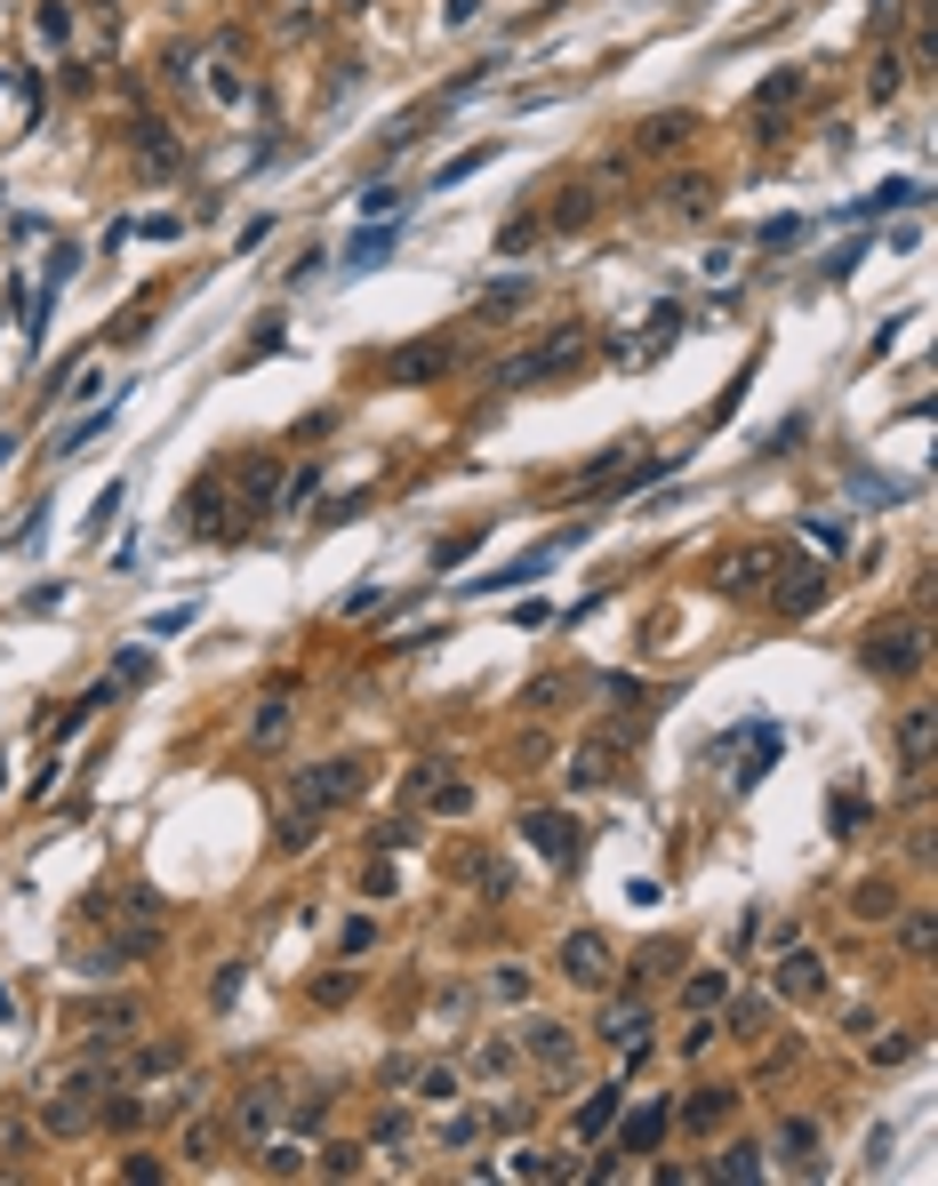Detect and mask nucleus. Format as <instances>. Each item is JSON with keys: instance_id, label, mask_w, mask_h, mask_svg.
<instances>
[{"instance_id": "nucleus-1", "label": "nucleus", "mask_w": 938, "mask_h": 1186, "mask_svg": "<svg viewBox=\"0 0 938 1186\" xmlns=\"http://www.w3.org/2000/svg\"><path fill=\"white\" fill-rule=\"evenodd\" d=\"M578 361H586V329H554L546 346H529V353H514L506 369H497V385H506V393H522V385L561 378V369H578Z\"/></svg>"}, {"instance_id": "nucleus-2", "label": "nucleus", "mask_w": 938, "mask_h": 1186, "mask_svg": "<svg viewBox=\"0 0 938 1186\" xmlns=\"http://www.w3.org/2000/svg\"><path fill=\"white\" fill-rule=\"evenodd\" d=\"M96 1091H105L96 1074H73L64 1091H49V1099H41V1123H49V1138H81V1131L96 1123Z\"/></svg>"}, {"instance_id": "nucleus-3", "label": "nucleus", "mask_w": 938, "mask_h": 1186, "mask_svg": "<svg viewBox=\"0 0 938 1186\" xmlns=\"http://www.w3.org/2000/svg\"><path fill=\"white\" fill-rule=\"evenodd\" d=\"M522 834L538 842V850H546L554 866H578V858H586V826L569 818V809H529V818H522Z\"/></svg>"}, {"instance_id": "nucleus-4", "label": "nucleus", "mask_w": 938, "mask_h": 1186, "mask_svg": "<svg viewBox=\"0 0 938 1186\" xmlns=\"http://www.w3.org/2000/svg\"><path fill=\"white\" fill-rule=\"evenodd\" d=\"M561 978H569V987H610V938H601V930H569L561 938Z\"/></svg>"}, {"instance_id": "nucleus-5", "label": "nucleus", "mask_w": 938, "mask_h": 1186, "mask_svg": "<svg viewBox=\"0 0 938 1186\" xmlns=\"http://www.w3.org/2000/svg\"><path fill=\"white\" fill-rule=\"evenodd\" d=\"M922 658H930L922 650V626H890V633L875 626V633H866V666H875V673H915Z\"/></svg>"}, {"instance_id": "nucleus-6", "label": "nucleus", "mask_w": 938, "mask_h": 1186, "mask_svg": "<svg viewBox=\"0 0 938 1186\" xmlns=\"http://www.w3.org/2000/svg\"><path fill=\"white\" fill-rule=\"evenodd\" d=\"M346 794H361V762H353V754L321 762L313 777H297V802H306V809H338Z\"/></svg>"}, {"instance_id": "nucleus-7", "label": "nucleus", "mask_w": 938, "mask_h": 1186, "mask_svg": "<svg viewBox=\"0 0 938 1186\" xmlns=\"http://www.w3.org/2000/svg\"><path fill=\"white\" fill-rule=\"evenodd\" d=\"M442 369H450V346L418 337V346H401V353L385 361V378H393V385H425V378H442Z\"/></svg>"}, {"instance_id": "nucleus-8", "label": "nucleus", "mask_w": 938, "mask_h": 1186, "mask_svg": "<svg viewBox=\"0 0 938 1186\" xmlns=\"http://www.w3.org/2000/svg\"><path fill=\"white\" fill-rule=\"evenodd\" d=\"M779 994H786V1002H818V994H826V962L811 955V946H794V955L779 962Z\"/></svg>"}, {"instance_id": "nucleus-9", "label": "nucleus", "mask_w": 938, "mask_h": 1186, "mask_svg": "<svg viewBox=\"0 0 938 1186\" xmlns=\"http://www.w3.org/2000/svg\"><path fill=\"white\" fill-rule=\"evenodd\" d=\"M779 1155H786L802 1178L826 1170V1163H818V1123H811V1114H786V1123H779Z\"/></svg>"}, {"instance_id": "nucleus-10", "label": "nucleus", "mask_w": 938, "mask_h": 1186, "mask_svg": "<svg viewBox=\"0 0 938 1186\" xmlns=\"http://www.w3.org/2000/svg\"><path fill=\"white\" fill-rule=\"evenodd\" d=\"M730 1114H739V1091H730V1082H714V1091H698V1099L682 1106V1131H722Z\"/></svg>"}, {"instance_id": "nucleus-11", "label": "nucleus", "mask_w": 938, "mask_h": 1186, "mask_svg": "<svg viewBox=\"0 0 938 1186\" xmlns=\"http://www.w3.org/2000/svg\"><path fill=\"white\" fill-rule=\"evenodd\" d=\"M610 770H618V745L610 738H586L578 754H569V786H610Z\"/></svg>"}, {"instance_id": "nucleus-12", "label": "nucleus", "mask_w": 938, "mask_h": 1186, "mask_svg": "<svg viewBox=\"0 0 938 1186\" xmlns=\"http://www.w3.org/2000/svg\"><path fill=\"white\" fill-rule=\"evenodd\" d=\"M642 1027H650L642 1002H610V1010H601V1042H610V1050H642Z\"/></svg>"}, {"instance_id": "nucleus-13", "label": "nucleus", "mask_w": 938, "mask_h": 1186, "mask_svg": "<svg viewBox=\"0 0 938 1186\" xmlns=\"http://www.w3.org/2000/svg\"><path fill=\"white\" fill-rule=\"evenodd\" d=\"M898 754H907L915 777L930 770V705H907V722H898Z\"/></svg>"}, {"instance_id": "nucleus-14", "label": "nucleus", "mask_w": 938, "mask_h": 1186, "mask_svg": "<svg viewBox=\"0 0 938 1186\" xmlns=\"http://www.w3.org/2000/svg\"><path fill=\"white\" fill-rule=\"evenodd\" d=\"M522 1042H529V1059H546V1066H569V1050H578V1042H569V1027H554V1019H529Z\"/></svg>"}, {"instance_id": "nucleus-15", "label": "nucleus", "mask_w": 938, "mask_h": 1186, "mask_svg": "<svg viewBox=\"0 0 938 1186\" xmlns=\"http://www.w3.org/2000/svg\"><path fill=\"white\" fill-rule=\"evenodd\" d=\"M666 1123H674V1114H666V1106H642V1114H633V1123L618 1131V1155H650V1146L666 1138Z\"/></svg>"}, {"instance_id": "nucleus-16", "label": "nucleus", "mask_w": 938, "mask_h": 1186, "mask_svg": "<svg viewBox=\"0 0 938 1186\" xmlns=\"http://www.w3.org/2000/svg\"><path fill=\"white\" fill-rule=\"evenodd\" d=\"M818 594H826V578H818V569H794V586H779L770 601H779V618H811V609H818Z\"/></svg>"}, {"instance_id": "nucleus-17", "label": "nucleus", "mask_w": 938, "mask_h": 1186, "mask_svg": "<svg viewBox=\"0 0 938 1186\" xmlns=\"http://www.w3.org/2000/svg\"><path fill=\"white\" fill-rule=\"evenodd\" d=\"M730 1034H739V1042H762V1034H770V994H739V1002H730Z\"/></svg>"}, {"instance_id": "nucleus-18", "label": "nucleus", "mask_w": 938, "mask_h": 1186, "mask_svg": "<svg viewBox=\"0 0 938 1186\" xmlns=\"http://www.w3.org/2000/svg\"><path fill=\"white\" fill-rule=\"evenodd\" d=\"M241 1123H249L257 1138H265V1131H274V1123H281V1091H274V1082H257V1091L241 1099Z\"/></svg>"}, {"instance_id": "nucleus-19", "label": "nucleus", "mask_w": 938, "mask_h": 1186, "mask_svg": "<svg viewBox=\"0 0 938 1186\" xmlns=\"http://www.w3.org/2000/svg\"><path fill=\"white\" fill-rule=\"evenodd\" d=\"M618 1099H626L618 1082H601V1091L578 1106V1131H586V1138H601V1131H610V1114H618Z\"/></svg>"}, {"instance_id": "nucleus-20", "label": "nucleus", "mask_w": 938, "mask_h": 1186, "mask_svg": "<svg viewBox=\"0 0 938 1186\" xmlns=\"http://www.w3.org/2000/svg\"><path fill=\"white\" fill-rule=\"evenodd\" d=\"M281 730H289V690H265V698H257V722H249V738L265 745V738H281Z\"/></svg>"}, {"instance_id": "nucleus-21", "label": "nucleus", "mask_w": 938, "mask_h": 1186, "mask_svg": "<svg viewBox=\"0 0 938 1186\" xmlns=\"http://www.w3.org/2000/svg\"><path fill=\"white\" fill-rule=\"evenodd\" d=\"M851 906L866 914V922H890V914H898V890H890V883H858V898H851Z\"/></svg>"}, {"instance_id": "nucleus-22", "label": "nucleus", "mask_w": 938, "mask_h": 1186, "mask_svg": "<svg viewBox=\"0 0 938 1186\" xmlns=\"http://www.w3.org/2000/svg\"><path fill=\"white\" fill-rule=\"evenodd\" d=\"M425 794H433L442 818H465V809H474V786H465V777H442V786H425Z\"/></svg>"}, {"instance_id": "nucleus-23", "label": "nucleus", "mask_w": 938, "mask_h": 1186, "mask_svg": "<svg viewBox=\"0 0 938 1186\" xmlns=\"http://www.w3.org/2000/svg\"><path fill=\"white\" fill-rule=\"evenodd\" d=\"M529 297H538V289H529V281H497V289L482 297V313H489V321H497V313H522Z\"/></svg>"}, {"instance_id": "nucleus-24", "label": "nucleus", "mask_w": 938, "mask_h": 1186, "mask_svg": "<svg viewBox=\"0 0 938 1186\" xmlns=\"http://www.w3.org/2000/svg\"><path fill=\"white\" fill-rule=\"evenodd\" d=\"M690 128H698L690 113H658V121L642 128V145H682V137H690Z\"/></svg>"}, {"instance_id": "nucleus-25", "label": "nucleus", "mask_w": 938, "mask_h": 1186, "mask_svg": "<svg viewBox=\"0 0 938 1186\" xmlns=\"http://www.w3.org/2000/svg\"><path fill=\"white\" fill-rule=\"evenodd\" d=\"M674 209L707 217V209H714V185H707V177H674Z\"/></svg>"}, {"instance_id": "nucleus-26", "label": "nucleus", "mask_w": 938, "mask_h": 1186, "mask_svg": "<svg viewBox=\"0 0 938 1186\" xmlns=\"http://www.w3.org/2000/svg\"><path fill=\"white\" fill-rule=\"evenodd\" d=\"M714 1178H762V1146H730L714 1163Z\"/></svg>"}, {"instance_id": "nucleus-27", "label": "nucleus", "mask_w": 938, "mask_h": 1186, "mask_svg": "<svg viewBox=\"0 0 938 1186\" xmlns=\"http://www.w3.org/2000/svg\"><path fill=\"white\" fill-rule=\"evenodd\" d=\"M514 1170H522V1178H569L578 1163H569V1155H514Z\"/></svg>"}, {"instance_id": "nucleus-28", "label": "nucleus", "mask_w": 938, "mask_h": 1186, "mask_svg": "<svg viewBox=\"0 0 938 1186\" xmlns=\"http://www.w3.org/2000/svg\"><path fill=\"white\" fill-rule=\"evenodd\" d=\"M370 946H378V922H370V914H361V922H346V930H338V955H346V962H353V955H370Z\"/></svg>"}, {"instance_id": "nucleus-29", "label": "nucleus", "mask_w": 938, "mask_h": 1186, "mask_svg": "<svg viewBox=\"0 0 938 1186\" xmlns=\"http://www.w3.org/2000/svg\"><path fill=\"white\" fill-rule=\"evenodd\" d=\"M418 1099H425V1106L457 1099V1074H450V1066H425V1074H418Z\"/></svg>"}, {"instance_id": "nucleus-30", "label": "nucleus", "mask_w": 938, "mask_h": 1186, "mask_svg": "<svg viewBox=\"0 0 938 1186\" xmlns=\"http://www.w3.org/2000/svg\"><path fill=\"white\" fill-rule=\"evenodd\" d=\"M714 1002H722V970H707V978L682 987V1010H714Z\"/></svg>"}, {"instance_id": "nucleus-31", "label": "nucleus", "mask_w": 938, "mask_h": 1186, "mask_svg": "<svg viewBox=\"0 0 938 1186\" xmlns=\"http://www.w3.org/2000/svg\"><path fill=\"white\" fill-rule=\"evenodd\" d=\"M274 489H281V473H274V457H257V465H249V497H257V505H274Z\"/></svg>"}, {"instance_id": "nucleus-32", "label": "nucleus", "mask_w": 938, "mask_h": 1186, "mask_svg": "<svg viewBox=\"0 0 938 1186\" xmlns=\"http://www.w3.org/2000/svg\"><path fill=\"white\" fill-rule=\"evenodd\" d=\"M385 241H393L385 225H378V233H353V249H346V257H353V265H378V257H385Z\"/></svg>"}, {"instance_id": "nucleus-33", "label": "nucleus", "mask_w": 938, "mask_h": 1186, "mask_svg": "<svg viewBox=\"0 0 938 1186\" xmlns=\"http://www.w3.org/2000/svg\"><path fill=\"white\" fill-rule=\"evenodd\" d=\"M489 153H497V145H474V153H457V161H450V168H442V177H433V185H457V177H474V168H482Z\"/></svg>"}, {"instance_id": "nucleus-34", "label": "nucleus", "mask_w": 938, "mask_h": 1186, "mask_svg": "<svg viewBox=\"0 0 938 1186\" xmlns=\"http://www.w3.org/2000/svg\"><path fill=\"white\" fill-rule=\"evenodd\" d=\"M930 946H938V930H930V914H915V922H907V955H915V962H930Z\"/></svg>"}, {"instance_id": "nucleus-35", "label": "nucleus", "mask_w": 938, "mask_h": 1186, "mask_svg": "<svg viewBox=\"0 0 938 1186\" xmlns=\"http://www.w3.org/2000/svg\"><path fill=\"white\" fill-rule=\"evenodd\" d=\"M529 241H538V225H529V217H514V225H506V233H497V249H506V257H522V249H529Z\"/></svg>"}, {"instance_id": "nucleus-36", "label": "nucleus", "mask_w": 938, "mask_h": 1186, "mask_svg": "<svg viewBox=\"0 0 938 1186\" xmlns=\"http://www.w3.org/2000/svg\"><path fill=\"white\" fill-rule=\"evenodd\" d=\"M105 1123H121V1131H137V1123H145V1106H137V1099H105Z\"/></svg>"}, {"instance_id": "nucleus-37", "label": "nucleus", "mask_w": 938, "mask_h": 1186, "mask_svg": "<svg viewBox=\"0 0 938 1186\" xmlns=\"http://www.w3.org/2000/svg\"><path fill=\"white\" fill-rule=\"evenodd\" d=\"M41 32H49V41H64V32H73V17H64V0H41Z\"/></svg>"}, {"instance_id": "nucleus-38", "label": "nucleus", "mask_w": 938, "mask_h": 1186, "mask_svg": "<svg viewBox=\"0 0 938 1186\" xmlns=\"http://www.w3.org/2000/svg\"><path fill=\"white\" fill-rule=\"evenodd\" d=\"M866 89H875V96H898V56H883L875 73H866Z\"/></svg>"}, {"instance_id": "nucleus-39", "label": "nucleus", "mask_w": 938, "mask_h": 1186, "mask_svg": "<svg viewBox=\"0 0 938 1186\" xmlns=\"http://www.w3.org/2000/svg\"><path fill=\"white\" fill-rule=\"evenodd\" d=\"M586 209H594V200H586V193H569V200H554V225H586Z\"/></svg>"}, {"instance_id": "nucleus-40", "label": "nucleus", "mask_w": 938, "mask_h": 1186, "mask_svg": "<svg viewBox=\"0 0 938 1186\" xmlns=\"http://www.w3.org/2000/svg\"><path fill=\"white\" fill-rule=\"evenodd\" d=\"M465 554H474V537H450V546H433V569H457Z\"/></svg>"}, {"instance_id": "nucleus-41", "label": "nucleus", "mask_w": 938, "mask_h": 1186, "mask_svg": "<svg viewBox=\"0 0 938 1186\" xmlns=\"http://www.w3.org/2000/svg\"><path fill=\"white\" fill-rule=\"evenodd\" d=\"M474 1066H482V1074H506V1066H514V1050H506V1042H482V1059H474Z\"/></svg>"}, {"instance_id": "nucleus-42", "label": "nucleus", "mask_w": 938, "mask_h": 1186, "mask_svg": "<svg viewBox=\"0 0 938 1186\" xmlns=\"http://www.w3.org/2000/svg\"><path fill=\"white\" fill-rule=\"evenodd\" d=\"M465 17H474V0H450V24H465Z\"/></svg>"}, {"instance_id": "nucleus-43", "label": "nucleus", "mask_w": 938, "mask_h": 1186, "mask_svg": "<svg viewBox=\"0 0 938 1186\" xmlns=\"http://www.w3.org/2000/svg\"><path fill=\"white\" fill-rule=\"evenodd\" d=\"M89 9H113V0H89Z\"/></svg>"}]
</instances>
